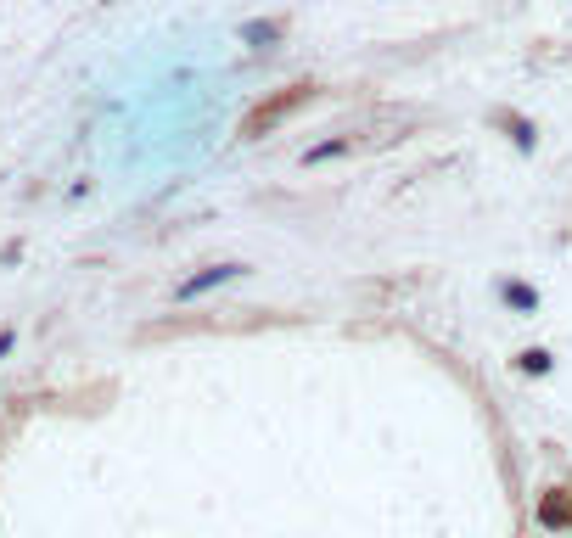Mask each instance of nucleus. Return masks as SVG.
I'll list each match as a JSON object with an SVG mask.
<instances>
[{
  "label": "nucleus",
  "instance_id": "obj_1",
  "mask_svg": "<svg viewBox=\"0 0 572 538\" xmlns=\"http://www.w3.org/2000/svg\"><path fill=\"white\" fill-rule=\"evenodd\" d=\"M298 101H309V85H292V90H286V96H275L270 107H258V113H253V118H247V124H242V141H258L264 129H275V124H281L286 113H292V107H298Z\"/></svg>",
  "mask_w": 572,
  "mask_h": 538
},
{
  "label": "nucleus",
  "instance_id": "obj_2",
  "mask_svg": "<svg viewBox=\"0 0 572 538\" xmlns=\"http://www.w3.org/2000/svg\"><path fill=\"white\" fill-rule=\"evenodd\" d=\"M236 275H247V264H214V269H202V275H191L186 286H180V303H191V298H202V292H214V286H225V281H236Z\"/></svg>",
  "mask_w": 572,
  "mask_h": 538
},
{
  "label": "nucleus",
  "instance_id": "obj_3",
  "mask_svg": "<svg viewBox=\"0 0 572 538\" xmlns=\"http://www.w3.org/2000/svg\"><path fill=\"white\" fill-rule=\"evenodd\" d=\"M348 135H337V141H320V146H309V152H303V169H315V163H331V157H343L348 152Z\"/></svg>",
  "mask_w": 572,
  "mask_h": 538
},
{
  "label": "nucleus",
  "instance_id": "obj_4",
  "mask_svg": "<svg viewBox=\"0 0 572 538\" xmlns=\"http://www.w3.org/2000/svg\"><path fill=\"white\" fill-rule=\"evenodd\" d=\"M242 40L253 45V51H270V45L281 40V23H247V29H242Z\"/></svg>",
  "mask_w": 572,
  "mask_h": 538
},
{
  "label": "nucleus",
  "instance_id": "obj_5",
  "mask_svg": "<svg viewBox=\"0 0 572 538\" xmlns=\"http://www.w3.org/2000/svg\"><path fill=\"white\" fill-rule=\"evenodd\" d=\"M500 298L511 303V309H539V292H533V286H522V281H505Z\"/></svg>",
  "mask_w": 572,
  "mask_h": 538
},
{
  "label": "nucleus",
  "instance_id": "obj_6",
  "mask_svg": "<svg viewBox=\"0 0 572 538\" xmlns=\"http://www.w3.org/2000/svg\"><path fill=\"white\" fill-rule=\"evenodd\" d=\"M500 124H505V129H511V141H516V146H522V152H533V124H522V118H511V113H505V118H500Z\"/></svg>",
  "mask_w": 572,
  "mask_h": 538
},
{
  "label": "nucleus",
  "instance_id": "obj_7",
  "mask_svg": "<svg viewBox=\"0 0 572 538\" xmlns=\"http://www.w3.org/2000/svg\"><path fill=\"white\" fill-rule=\"evenodd\" d=\"M516 365L528 370V376H544V370H550V354H544V348H528V354L516 359Z\"/></svg>",
  "mask_w": 572,
  "mask_h": 538
}]
</instances>
